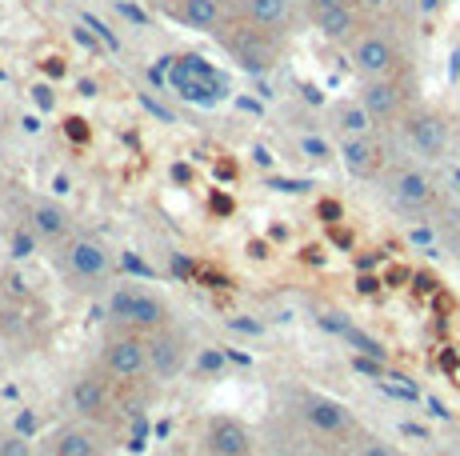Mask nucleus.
I'll list each match as a JSON object with an SVG mask.
<instances>
[{
  "label": "nucleus",
  "mask_w": 460,
  "mask_h": 456,
  "mask_svg": "<svg viewBox=\"0 0 460 456\" xmlns=\"http://www.w3.org/2000/svg\"><path fill=\"white\" fill-rule=\"evenodd\" d=\"M96 368L109 376L112 384H137L148 376V332L128 329V324H112L101 340V356Z\"/></svg>",
  "instance_id": "obj_1"
},
{
  "label": "nucleus",
  "mask_w": 460,
  "mask_h": 456,
  "mask_svg": "<svg viewBox=\"0 0 460 456\" xmlns=\"http://www.w3.org/2000/svg\"><path fill=\"white\" fill-rule=\"evenodd\" d=\"M217 37H220V45H225L228 57H233V65L244 68V73H252V76L272 73L277 60H280V37H272V32L241 21L236 8H233V16L225 21V29H220Z\"/></svg>",
  "instance_id": "obj_2"
},
{
  "label": "nucleus",
  "mask_w": 460,
  "mask_h": 456,
  "mask_svg": "<svg viewBox=\"0 0 460 456\" xmlns=\"http://www.w3.org/2000/svg\"><path fill=\"white\" fill-rule=\"evenodd\" d=\"M349 65L360 81H376V76H396L401 68V45L388 29L365 24L357 37L349 40Z\"/></svg>",
  "instance_id": "obj_3"
},
{
  "label": "nucleus",
  "mask_w": 460,
  "mask_h": 456,
  "mask_svg": "<svg viewBox=\"0 0 460 456\" xmlns=\"http://www.w3.org/2000/svg\"><path fill=\"white\" fill-rule=\"evenodd\" d=\"M385 197L396 213L404 216H424L432 205H437V180L429 177L424 164H388L385 177Z\"/></svg>",
  "instance_id": "obj_4"
},
{
  "label": "nucleus",
  "mask_w": 460,
  "mask_h": 456,
  "mask_svg": "<svg viewBox=\"0 0 460 456\" xmlns=\"http://www.w3.org/2000/svg\"><path fill=\"white\" fill-rule=\"evenodd\" d=\"M401 136H404V148H409L417 161H445L448 156V145H453V128H448L445 112L429 109V104H417L401 117Z\"/></svg>",
  "instance_id": "obj_5"
},
{
  "label": "nucleus",
  "mask_w": 460,
  "mask_h": 456,
  "mask_svg": "<svg viewBox=\"0 0 460 456\" xmlns=\"http://www.w3.org/2000/svg\"><path fill=\"white\" fill-rule=\"evenodd\" d=\"M60 265L81 288H104L112 280V252L93 236H68L60 244Z\"/></svg>",
  "instance_id": "obj_6"
},
{
  "label": "nucleus",
  "mask_w": 460,
  "mask_h": 456,
  "mask_svg": "<svg viewBox=\"0 0 460 456\" xmlns=\"http://www.w3.org/2000/svg\"><path fill=\"white\" fill-rule=\"evenodd\" d=\"M109 317L117 324H128V329L153 332V329H161V324H168V304L161 296L145 293V288H112Z\"/></svg>",
  "instance_id": "obj_7"
},
{
  "label": "nucleus",
  "mask_w": 460,
  "mask_h": 456,
  "mask_svg": "<svg viewBox=\"0 0 460 456\" xmlns=\"http://www.w3.org/2000/svg\"><path fill=\"white\" fill-rule=\"evenodd\" d=\"M200 452L205 456H256V436L233 412H212L200 428Z\"/></svg>",
  "instance_id": "obj_8"
},
{
  "label": "nucleus",
  "mask_w": 460,
  "mask_h": 456,
  "mask_svg": "<svg viewBox=\"0 0 460 456\" xmlns=\"http://www.w3.org/2000/svg\"><path fill=\"white\" fill-rule=\"evenodd\" d=\"M68 405L81 420H93V425H104L112 417V405H117V384L101 373V368H88L73 381L68 389Z\"/></svg>",
  "instance_id": "obj_9"
},
{
  "label": "nucleus",
  "mask_w": 460,
  "mask_h": 456,
  "mask_svg": "<svg viewBox=\"0 0 460 456\" xmlns=\"http://www.w3.org/2000/svg\"><path fill=\"white\" fill-rule=\"evenodd\" d=\"M184 364H189V340H184L181 329L161 324V329L148 332V381H176L184 373Z\"/></svg>",
  "instance_id": "obj_10"
},
{
  "label": "nucleus",
  "mask_w": 460,
  "mask_h": 456,
  "mask_svg": "<svg viewBox=\"0 0 460 456\" xmlns=\"http://www.w3.org/2000/svg\"><path fill=\"white\" fill-rule=\"evenodd\" d=\"M300 420H305L313 433L329 436V441H349V436H357V417L336 397H324V392H305V397H300Z\"/></svg>",
  "instance_id": "obj_11"
},
{
  "label": "nucleus",
  "mask_w": 460,
  "mask_h": 456,
  "mask_svg": "<svg viewBox=\"0 0 460 456\" xmlns=\"http://www.w3.org/2000/svg\"><path fill=\"white\" fill-rule=\"evenodd\" d=\"M357 101L373 112L376 128L380 125H401V117L409 112V92H404L401 76H376V81H360Z\"/></svg>",
  "instance_id": "obj_12"
},
{
  "label": "nucleus",
  "mask_w": 460,
  "mask_h": 456,
  "mask_svg": "<svg viewBox=\"0 0 460 456\" xmlns=\"http://www.w3.org/2000/svg\"><path fill=\"white\" fill-rule=\"evenodd\" d=\"M336 156H341V164L357 180H376V177H385V172H388V153H385V145L376 140V133L344 136L341 148H336Z\"/></svg>",
  "instance_id": "obj_13"
},
{
  "label": "nucleus",
  "mask_w": 460,
  "mask_h": 456,
  "mask_svg": "<svg viewBox=\"0 0 460 456\" xmlns=\"http://www.w3.org/2000/svg\"><path fill=\"white\" fill-rule=\"evenodd\" d=\"M44 456H109L101 425L93 420H76V425H60L44 444Z\"/></svg>",
  "instance_id": "obj_14"
},
{
  "label": "nucleus",
  "mask_w": 460,
  "mask_h": 456,
  "mask_svg": "<svg viewBox=\"0 0 460 456\" xmlns=\"http://www.w3.org/2000/svg\"><path fill=\"white\" fill-rule=\"evenodd\" d=\"M236 16L256 24V29L272 32V37H285L296 24V0H241Z\"/></svg>",
  "instance_id": "obj_15"
},
{
  "label": "nucleus",
  "mask_w": 460,
  "mask_h": 456,
  "mask_svg": "<svg viewBox=\"0 0 460 456\" xmlns=\"http://www.w3.org/2000/svg\"><path fill=\"white\" fill-rule=\"evenodd\" d=\"M316 37L329 40V45H349L360 29H365V13L357 4H341V8H321V13H308Z\"/></svg>",
  "instance_id": "obj_16"
},
{
  "label": "nucleus",
  "mask_w": 460,
  "mask_h": 456,
  "mask_svg": "<svg viewBox=\"0 0 460 456\" xmlns=\"http://www.w3.org/2000/svg\"><path fill=\"white\" fill-rule=\"evenodd\" d=\"M228 16H233L228 0H181V4H176V21H181L184 29H192V32H212V37L225 29Z\"/></svg>",
  "instance_id": "obj_17"
},
{
  "label": "nucleus",
  "mask_w": 460,
  "mask_h": 456,
  "mask_svg": "<svg viewBox=\"0 0 460 456\" xmlns=\"http://www.w3.org/2000/svg\"><path fill=\"white\" fill-rule=\"evenodd\" d=\"M24 221H29L32 232L49 244H65L68 236H73V221H68V213L57 205V200H32Z\"/></svg>",
  "instance_id": "obj_18"
},
{
  "label": "nucleus",
  "mask_w": 460,
  "mask_h": 456,
  "mask_svg": "<svg viewBox=\"0 0 460 456\" xmlns=\"http://www.w3.org/2000/svg\"><path fill=\"white\" fill-rule=\"evenodd\" d=\"M332 125H336V136H368V133H376V120H373V112L365 109L360 101H341L332 109Z\"/></svg>",
  "instance_id": "obj_19"
},
{
  "label": "nucleus",
  "mask_w": 460,
  "mask_h": 456,
  "mask_svg": "<svg viewBox=\"0 0 460 456\" xmlns=\"http://www.w3.org/2000/svg\"><path fill=\"white\" fill-rule=\"evenodd\" d=\"M324 324H329V329L336 332V337H344V340H349V345L357 348L360 356H373V361H385V345H380V340H373V337H368V332H360L357 324H349V320H336V312H329V317H324Z\"/></svg>",
  "instance_id": "obj_20"
},
{
  "label": "nucleus",
  "mask_w": 460,
  "mask_h": 456,
  "mask_svg": "<svg viewBox=\"0 0 460 456\" xmlns=\"http://www.w3.org/2000/svg\"><path fill=\"white\" fill-rule=\"evenodd\" d=\"M0 456H40V449L24 428H4L0 433Z\"/></svg>",
  "instance_id": "obj_21"
},
{
  "label": "nucleus",
  "mask_w": 460,
  "mask_h": 456,
  "mask_svg": "<svg viewBox=\"0 0 460 456\" xmlns=\"http://www.w3.org/2000/svg\"><path fill=\"white\" fill-rule=\"evenodd\" d=\"M81 21H84V29H88V32H96V40H101V45H104V48H109V52H120V37H117V32H112V29H109V24H104V21H101V16L84 13V16H81Z\"/></svg>",
  "instance_id": "obj_22"
},
{
  "label": "nucleus",
  "mask_w": 460,
  "mask_h": 456,
  "mask_svg": "<svg viewBox=\"0 0 460 456\" xmlns=\"http://www.w3.org/2000/svg\"><path fill=\"white\" fill-rule=\"evenodd\" d=\"M32 241H40L32 228H29V232H21V228H16V232H13V257H16V260H21V257H32Z\"/></svg>",
  "instance_id": "obj_23"
},
{
  "label": "nucleus",
  "mask_w": 460,
  "mask_h": 456,
  "mask_svg": "<svg viewBox=\"0 0 460 456\" xmlns=\"http://www.w3.org/2000/svg\"><path fill=\"white\" fill-rule=\"evenodd\" d=\"M357 456H401V452H396L393 444H385V441H365L357 449Z\"/></svg>",
  "instance_id": "obj_24"
},
{
  "label": "nucleus",
  "mask_w": 460,
  "mask_h": 456,
  "mask_svg": "<svg viewBox=\"0 0 460 456\" xmlns=\"http://www.w3.org/2000/svg\"><path fill=\"white\" fill-rule=\"evenodd\" d=\"M300 148H305L313 161H329V145H324V140H316V136H305V140H300Z\"/></svg>",
  "instance_id": "obj_25"
},
{
  "label": "nucleus",
  "mask_w": 460,
  "mask_h": 456,
  "mask_svg": "<svg viewBox=\"0 0 460 456\" xmlns=\"http://www.w3.org/2000/svg\"><path fill=\"white\" fill-rule=\"evenodd\" d=\"M65 133L73 136V140H93V128H88L81 117H68V120H65Z\"/></svg>",
  "instance_id": "obj_26"
},
{
  "label": "nucleus",
  "mask_w": 460,
  "mask_h": 456,
  "mask_svg": "<svg viewBox=\"0 0 460 456\" xmlns=\"http://www.w3.org/2000/svg\"><path fill=\"white\" fill-rule=\"evenodd\" d=\"M341 4H357V0H305L308 13H321V8H341Z\"/></svg>",
  "instance_id": "obj_27"
},
{
  "label": "nucleus",
  "mask_w": 460,
  "mask_h": 456,
  "mask_svg": "<svg viewBox=\"0 0 460 456\" xmlns=\"http://www.w3.org/2000/svg\"><path fill=\"white\" fill-rule=\"evenodd\" d=\"M388 4H393V0H357V8H360V13H368V16H373V13H385Z\"/></svg>",
  "instance_id": "obj_28"
},
{
  "label": "nucleus",
  "mask_w": 460,
  "mask_h": 456,
  "mask_svg": "<svg viewBox=\"0 0 460 456\" xmlns=\"http://www.w3.org/2000/svg\"><path fill=\"white\" fill-rule=\"evenodd\" d=\"M117 8H120V13H125V16H132V21H137V24H145V13H140L137 4H128V0H117Z\"/></svg>",
  "instance_id": "obj_29"
},
{
  "label": "nucleus",
  "mask_w": 460,
  "mask_h": 456,
  "mask_svg": "<svg viewBox=\"0 0 460 456\" xmlns=\"http://www.w3.org/2000/svg\"><path fill=\"white\" fill-rule=\"evenodd\" d=\"M52 89H49V84H37V89H32V96H37V104H40V109H52V96H49Z\"/></svg>",
  "instance_id": "obj_30"
}]
</instances>
